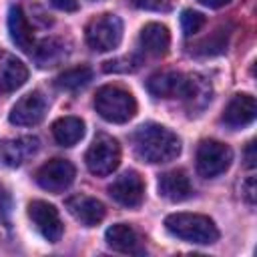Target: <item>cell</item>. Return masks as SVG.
<instances>
[{
  "mask_svg": "<svg viewBox=\"0 0 257 257\" xmlns=\"http://www.w3.org/2000/svg\"><path fill=\"white\" fill-rule=\"evenodd\" d=\"M135 153L147 163H169L181 153L179 137L163 124H143L133 135Z\"/></svg>",
  "mask_w": 257,
  "mask_h": 257,
  "instance_id": "1",
  "label": "cell"
},
{
  "mask_svg": "<svg viewBox=\"0 0 257 257\" xmlns=\"http://www.w3.org/2000/svg\"><path fill=\"white\" fill-rule=\"evenodd\" d=\"M165 227L171 235L197 245H211L219 239L217 225L199 213H173L165 219Z\"/></svg>",
  "mask_w": 257,
  "mask_h": 257,
  "instance_id": "2",
  "label": "cell"
},
{
  "mask_svg": "<svg viewBox=\"0 0 257 257\" xmlns=\"http://www.w3.org/2000/svg\"><path fill=\"white\" fill-rule=\"evenodd\" d=\"M94 108L104 120L122 124L137 114V100L128 90L116 84H104L94 94Z\"/></svg>",
  "mask_w": 257,
  "mask_h": 257,
  "instance_id": "3",
  "label": "cell"
},
{
  "mask_svg": "<svg viewBox=\"0 0 257 257\" xmlns=\"http://www.w3.org/2000/svg\"><path fill=\"white\" fill-rule=\"evenodd\" d=\"M86 44L96 52H108L116 48L122 40V22L114 14L94 16L84 30Z\"/></svg>",
  "mask_w": 257,
  "mask_h": 257,
  "instance_id": "4",
  "label": "cell"
},
{
  "mask_svg": "<svg viewBox=\"0 0 257 257\" xmlns=\"http://www.w3.org/2000/svg\"><path fill=\"white\" fill-rule=\"evenodd\" d=\"M84 163L88 167V171L96 177H106L112 171H116L118 163H120V147L116 143V139L108 137V135H98L92 145L88 147L86 155H84Z\"/></svg>",
  "mask_w": 257,
  "mask_h": 257,
  "instance_id": "5",
  "label": "cell"
},
{
  "mask_svg": "<svg viewBox=\"0 0 257 257\" xmlns=\"http://www.w3.org/2000/svg\"><path fill=\"white\" fill-rule=\"evenodd\" d=\"M233 161V151L219 141H203L197 149V171L205 179L223 175Z\"/></svg>",
  "mask_w": 257,
  "mask_h": 257,
  "instance_id": "6",
  "label": "cell"
},
{
  "mask_svg": "<svg viewBox=\"0 0 257 257\" xmlns=\"http://www.w3.org/2000/svg\"><path fill=\"white\" fill-rule=\"evenodd\" d=\"M74 177H76V169L66 159H52L36 171V183L50 193L66 191L74 183Z\"/></svg>",
  "mask_w": 257,
  "mask_h": 257,
  "instance_id": "7",
  "label": "cell"
},
{
  "mask_svg": "<svg viewBox=\"0 0 257 257\" xmlns=\"http://www.w3.org/2000/svg\"><path fill=\"white\" fill-rule=\"evenodd\" d=\"M28 217L32 219L34 227L46 241H50V243L60 241L64 227H62L60 215L54 209V205H50L46 201H32L28 205Z\"/></svg>",
  "mask_w": 257,
  "mask_h": 257,
  "instance_id": "8",
  "label": "cell"
},
{
  "mask_svg": "<svg viewBox=\"0 0 257 257\" xmlns=\"http://www.w3.org/2000/svg\"><path fill=\"white\" fill-rule=\"evenodd\" d=\"M46 110H48V102L46 98L42 96V92L34 90V92H28L24 94L10 110V122L16 124V126H34L38 124L44 116H46Z\"/></svg>",
  "mask_w": 257,
  "mask_h": 257,
  "instance_id": "9",
  "label": "cell"
},
{
  "mask_svg": "<svg viewBox=\"0 0 257 257\" xmlns=\"http://www.w3.org/2000/svg\"><path fill=\"white\" fill-rule=\"evenodd\" d=\"M108 195L124 207H137L145 197V181L137 171H126L112 181V185L108 187Z\"/></svg>",
  "mask_w": 257,
  "mask_h": 257,
  "instance_id": "10",
  "label": "cell"
},
{
  "mask_svg": "<svg viewBox=\"0 0 257 257\" xmlns=\"http://www.w3.org/2000/svg\"><path fill=\"white\" fill-rule=\"evenodd\" d=\"M66 209L68 213L80 221L84 227H94L98 225L104 215H106V209L104 205L94 199V197H88V195H74V197H68L66 199Z\"/></svg>",
  "mask_w": 257,
  "mask_h": 257,
  "instance_id": "11",
  "label": "cell"
},
{
  "mask_svg": "<svg viewBox=\"0 0 257 257\" xmlns=\"http://www.w3.org/2000/svg\"><path fill=\"white\" fill-rule=\"evenodd\" d=\"M255 114H257L255 98H253L251 94H235V96L227 102L221 120H223L227 126H231V128H241V126L253 122Z\"/></svg>",
  "mask_w": 257,
  "mask_h": 257,
  "instance_id": "12",
  "label": "cell"
},
{
  "mask_svg": "<svg viewBox=\"0 0 257 257\" xmlns=\"http://www.w3.org/2000/svg\"><path fill=\"white\" fill-rule=\"evenodd\" d=\"M104 239H106L108 247H112L118 253H128V255H143L145 253V247H143L139 233L126 223H116V225L108 227L104 233Z\"/></svg>",
  "mask_w": 257,
  "mask_h": 257,
  "instance_id": "13",
  "label": "cell"
},
{
  "mask_svg": "<svg viewBox=\"0 0 257 257\" xmlns=\"http://www.w3.org/2000/svg\"><path fill=\"white\" fill-rule=\"evenodd\" d=\"M191 193H193V187H191V181L185 171L175 169V171H167L159 177V195L165 197L167 201L181 203V201L189 199Z\"/></svg>",
  "mask_w": 257,
  "mask_h": 257,
  "instance_id": "14",
  "label": "cell"
},
{
  "mask_svg": "<svg viewBox=\"0 0 257 257\" xmlns=\"http://www.w3.org/2000/svg\"><path fill=\"white\" fill-rule=\"evenodd\" d=\"M28 78V68L22 60L8 52H0V92L20 88Z\"/></svg>",
  "mask_w": 257,
  "mask_h": 257,
  "instance_id": "15",
  "label": "cell"
},
{
  "mask_svg": "<svg viewBox=\"0 0 257 257\" xmlns=\"http://www.w3.org/2000/svg\"><path fill=\"white\" fill-rule=\"evenodd\" d=\"M8 32L12 42L24 50V52H32L34 48V36H32V26L28 24V18L24 16L20 6H12L8 10Z\"/></svg>",
  "mask_w": 257,
  "mask_h": 257,
  "instance_id": "16",
  "label": "cell"
},
{
  "mask_svg": "<svg viewBox=\"0 0 257 257\" xmlns=\"http://www.w3.org/2000/svg\"><path fill=\"white\" fill-rule=\"evenodd\" d=\"M185 78L187 76L179 74V72H159V74H153L149 78L147 90L159 98H175V96L183 94Z\"/></svg>",
  "mask_w": 257,
  "mask_h": 257,
  "instance_id": "17",
  "label": "cell"
},
{
  "mask_svg": "<svg viewBox=\"0 0 257 257\" xmlns=\"http://www.w3.org/2000/svg\"><path fill=\"white\" fill-rule=\"evenodd\" d=\"M139 40H141V46H143L145 52H149L153 56H163L169 50L171 34L167 30V26L157 24V22H151V24H145L143 26Z\"/></svg>",
  "mask_w": 257,
  "mask_h": 257,
  "instance_id": "18",
  "label": "cell"
},
{
  "mask_svg": "<svg viewBox=\"0 0 257 257\" xmlns=\"http://www.w3.org/2000/svg\"><path fill=\"white\" fill-rule=\"evenodd\" d=\"M181 98L187 102L189 110H201L211 100V84L197 74H191L185 78V88Z\"/></svg>",
  "mask_w": 257,
  "mask_h": 257,
  "instance_id": "19",
  "label": "cell"
},
{
  "mask_svg": "<svg viewBox=\"0 0 257 257\" xmlns=\"http://www.w3.org/2000/svg\"><path fill=\"white\" fill-rule=\"evenodd\" d=\"M52 137L62 147H72L84 137V122L78 116H62L52 124Z\"/></svg>",
  "mask_w": 257,
  "mask_h": 257,
  "instance_id": "20",
  "label": "cell"
},
{
  "mask_svg": "<svg viewBox=\"0 0 257 257\" xmlns=\"http://www.w3.org/2000/svg\"><path fill=\"white\" fill-rule=\"evenodd\" d=\"M38 149L36 139H18V141H8L0 147V161L8 167H18L26 157H30Z\"/></svg>",
  "mask_w": 257,
  "mask_h": 257,
  "instance_id": "21",
  "label": "cell"
},
{
  "mask_svg": "<svg viewBox=\"0 0 257 257\" xmlns=\"http://www.w3.org/2000/svg\"><path fill=\"white\" fill-rule=\"evenodd\" d=\"M90 80H92V70L88 66H74L56 76V86L62 90H76L88 84Z\"/></svg>",
  "mask_w": 257,
  "mask_h": 257,
  "instance_id": "22",
  "label": "cell"
},
{
  "mask_svg": "<svg viewBox=\"0 0 257 257\" xmlns=\"http://www.w3.org/2000/svg\"><path fill=\"white\" fill-rule=\"evenodd\" d=\"M64 56V46L60 40H54V38H48L44 40L38 50H36V62L38 66H54L56 62H60Z\"/></svg>",
  "mask_w": 257,
  "mask_h": 257,
  "instance_id": "23",
  "label": "cell"
},
{
  "mask_svg": "<svg viewBox=\"0 0 257 257\" xmlns=\"http://www.w3.org/2000/svg\"><path fill=\"white\" fill-rule=\"evenodd\" d=\"M225 46H227V32L217 30V32H213L211 38H203V40L197 44V48L191 50V52H195V54H205V56H213V54L223 52Z\"/></svg>",
  "mask_w": 257,
  "mask_h": 257,
  "instance_id": "24",
  "label": "cell"
},
{
  "mask_svg": "<svg viewBox=\"0 0 257 257\" xmlns=\"http://www.w3.org/2000/svg\"><path fill=\"white\" fill-rule=\"evenodd\" d=\"M203 26H205V16H203L201 12L185 10V12L181 14V28H183V34H185V36L197 34Z\"/></svg>",
  "mask_w": 257,
  "mask_h": 257,
  "instance_id": "25",
  "label": "cell"
},
{
  "mask_svg": "<svg viewBox=\"0 0 257 257\" xmlns=\"http://www.w3.org/2000/svg\"><path fill=\"white\" fill-rule=\"evenodd\" d=\"M139 66H141V58H137V56H124V58H116V60L104 62V70L106 72H133Z\"/></svg>",
  "mask_w": 257,
  "mask_h": 257,
  "instance_id": "26",
  "label": "cell"
},
{
  "mask_svg": "<svg viewBox=\"0 0 257 257\" xmlns=\"http://www.w3.org/2000/svg\"><path fill=\"white\" fill-rule=\"evenodd\" d=\"M135 8L153 10V12H169L177 0H128Z\"/></svg>",
  "mask_w": 257,
  "mask_h": 257,
  "instance_id": "27",
  "label": "cell"
},
{
  "mask_svg": "<svg viewBox=\"0 0 257 257\" xmlns=\"http://www.w3.org/2000/svg\"><path fill=\"white\" fill-rule=\"evenodd\" d=\"M243 197H245V201L249 203V205H253L255 203V177H249L245 183H243Z\"/></svg>",
  "mask_w": 257,
  "mask_h": 257,
  "instance_id": "28",
  "label": "cell"
},
{
  "mask_svg": "<svg viewBox=\"0 0 257 257\" xmlns=\"http://www.w3.org/2000/svg\"><path fill=\"white\" fill-rule=\"evenodd\" d=\"M50 4L64 12H74L78 8V0H50Z\"/></svg>",
  "mask_w": 257,
  "mask_h": 257,
  "instance_id": "29",
  "label": "cell"
},
{
  "mask_svg": "<svg viewBox=\"0 0 257 257\" xmlns=\"http://www.w3.org/2000/svg\"><path fill=\"white\" fill-rule=\"evenodd\" d=\"M245 165L249 167V169H253L255 167V143L251 141L249 145H247V149H245Z\"/></svg>",
  "mask_w": 257,
  "mask_h": 257,
  "instance_id": "30",
  "label": "cell"
},
{
  "mask_svg": "<svg viewBox=\"0 0 257 257\" xmlns=\"http://www.w3.org/2000/svg\"><path fill=\"white\" fill-rule=\"evenodd\" d=\"M205 6H209V8H221V6H225V4H229L231 0H201Z\"/></svg>",
  "mask_w": 257,
  "mask_h": 257,
  "instance_id": "31",
  "label": "cell"
}]
</instances>
